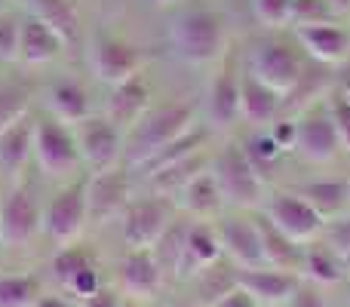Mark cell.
Returning <instances> with one entry per match:
<instances>
[{
  "label": "cell",
  "mask_w": 350,
  "mask_h": 307,
  "mask_svg": "<svg viewBox=\"0 0 350 307\" xmlns=\"http://www.w3.org/2000/svg\"><path fill=\"white\" fill-rule=\"evenodd\" d=\"M265 215L283 230L289 240H295L298 246H308V243L320 240L323 230H326V218L301 200L295 191H277L271 197H265Z\"/></svg>",
  "instance_id": "5"
},
{
  "label": "cell",
  "mask_w": 350,
  "mask_h": 307,
  "mask_svg": "<svg viewBox=\"0 0 350 307\" xmlns=\"http://www.w3.org/2000/svg\"><path fill=\"white\" fill-rule=\"evenodd\" d=\"M46 108L65 126H77L80 120L90 117V96L77 80H59L46 92Z\"/></svg>",
  "instance_id": "27"
},
{
  "label": "cell",
  "mask_w": 350,
  "mask_h": 307,
  "mask_svg": "<svg viewBox=\"0 0 350 307\" xmlns=\"http://www.w3.org/2000/svg\"><path fill=\"white\" fill-rule=\"evenodd\" d=\"M18 37H22V18L10 10H0V62H18Z\"/></svg>",
  "instance_id": "39"
},
{
  "label": "cell",
  "mask_w": 350,
  "mask_h": 307,
  "mask_svg": "<svg viewBox=\"0 0 350 307\" xmlns=\"http://www.w3.org/2000/svg\"><path fill=\"white\" fill-rule=\"evenodd\" d=\"M191 283H193V289H197L193 302L209 307V304H215L224 292H230L237 286V267L230 265L228 258H221V261H215V265L203 267L200 273H193Z\"/></svg>",
  "instance_id": "31"
},
{
  "label": "cell",
  "mask_w": 350,
  "mask_h": 307,
  "mask_svg": "<svg viewBox=\"0 0 350 307\" xmlns=\"http://www.w3.org/2000/svg\"><path fill=\"white\" fill-rule=\"evenodd\" d=\"M221 240H218L215 224L209 222H187V234H185V255H181V267H178V280H191L193 273H200L203 267L221 261Z\"/></svg>",
  "instance_id": "18"
},
{
  "label": "cell",
  "mask_w": 350,
  "mask_h": 307,
  "mask_svg": "<svg viewBox=\"0 0 350 307\" xmlns=\"http://www.w3.org/2000/svg\"><path fill=\"white\" fill-rule=\"evenodd\" d=\"M249 74L255 80H261L265 86H271L277 96H292L295 86L301 83L304 77V68H301V59L295 55V49H289L286 43H277V40H267V43H258L249 55Z\"/></svg>",
  "instance_id": "8"
},
{
  "label": "cell",
  "mask_w": 350,
  "mask_h": 307,
  "mask_svg": "<svg viewBox=\"0 0 350 307\" xmlns=\"http://www.w3.org/2000/svg\"><path fill=\"white\" fill-rule=\"evenodd\" d=\"M96 265V255H92V249L86 246V243H71V246H62L59 252L53 255V261H49V271H53V280L59 283V289L68 283L71 277H77L80 271H86V267Z\"/></svg>",
  "instance_id": "34"
},
{
  "label": "cell",
  "mask_w": 350,
  "mask_h": 307,
  "mask_svg": "<svg viewBox=\"0 0 350 307\" xmlns=\"http://www.w3.org/2000/svg\"><path fill=\"white\" fill-rule=\"evenodd\" d=\"M301 277L295 271H280V267H249V271H237V286L249 292L258 307H283L289 304L292 292L298 289Z\"/></svg>",
  "instance_id": "16"
},
{
  "label": "cell",
  "mask_w": 350,
  "mask_h": 307,
  "mask_svg": "<svg viewBox=\"0 0 350 307\" xmlns=\"http://www.w3.org/2000/svg\"><path fill=\"white\" fill-rule=\"evenodd\" d=\"M295 37L304 46V53L314 62H320V65H341L350 55V31L338 22L295 28Z\"/></svg>",
  "instance_id": "17"
},
{
  "label": "cell",
  "mask_w": 350,
  "mask_h": 307,
  "mask_svg": "<svg viewBox=\"0 0 350 307\" xmlns=\"http://www.w3.org/2000/svg\"><path fill=\"white\" fill-rule=\"evenodd\" d=\"M209 307H258V304H255V298L249 295L243 286H234V289L224 292V295L218 298L215 304H209Z\"/></svg>",
  "instance_id": "46"
},
{
  "label": "cell",
  "mask_w": 350,
  "mask_h": 307,
  "mask_svg": "<svg viewBox=\"0 0 350 307\" xmlns=\"http://www.w3.org/2000/svg\"><path fill=\"white\" fill-rule=\"evenodd\" d=\"M347 209H350V178H347Z\"/></svg>",
  "instance_id": "53"
},
{
  "label": "cell",
  "mask_w": 350,
  "mask_h": 307,
  "mask_svg": "<svg viewBox=\"0 0 350 307\" xmlns=\"http://www.w3.org/2000/svg\"><path fill=\"white\" fill-rule=\"evenodd\" d=\"M34 129L37 123L31 120V114H25L22 120L0 133V169L3 172L18 175L25 169V163L34 154Z\"/></svg>",
  "instance_id": "26"
},
{
  "label": "cell",
  "mask_w": 350,
  "mask_h": 307,
  "mask_svg": "<svg viewBox=\"0 0 350 307\" xmlns=\"http://www.w3.org/2000/svg\"><path fill=\"white\" fill-rule=\"evenodd\" d=\"M246 157H249V163H252L255 169H258L261 175L267 172V169H273L277 166V160L283 157V148L273 142V135L271 133H258V135H252V139L246 142Z\"/></svg>",
  "instance_id": "38"
},
{
  "label": "cell",
  "mask_w": 350,
  "mask_h": 307,
  "mask_svg": "<svg viewBox=\"0 0 350 307\" xmlns=\"http://www.w3.org/2000/svg\"><path fill=\"white\" fill-rule=\"evenodd\" d=\"M252 10L261 25H267V28H283V25H289L292 0H252Z\"/></svg>",
  "instance_id": "40"
},
{
  "label": "cell",
  "mask_w": 350,
  "mask_h": 307,
  "mask_svg": "<svg viewBox=\"0 0 350 307\" xmlns=\"http://www.w3.org/2000/svg\"><path fill=\"white\" fill-rule=\"evenodd\" d=\"M120 307H139V302H133V298H123Z\"/></svg>",
  "instance_id": "50"
},
{
  "label": "cell",
  "mask_w": 350,
  "mask_h": 307,
  "mask_svg": "<svg viewBox=\"0 0 350 307\" xmlns=\"http://www.w3.org/2000/svg\"><path fill=\"white\" fill-rule=\"evenodd\" d=\"M175 206L185 209L193 222H209L218 212L224 209V197L215 185V175L212 169H203L200 175H193L178 193H175Z\"/></svg>",
  "instance_id": "21"
},
{
  "label": "cell",
  "mask_w": 350,
  "mask_h": 307,
  "mask_svg": "<svg viewBox=\"0 0 350 307\" xmlns=\"http://www.w3.org/2000/svg\"><path fill=\"white\" fill-rule=\"evenodd\" d=\"M77 148L92 172L117 166L123 154V129H117L108 117H86L77 123Z\"/></svg>",
  "instance_id": "11"
},
{
  "label": "cell",
  "mask_w": 350,
  "mask_h": 307,
  "mask_svg": "<svg viewBox=\"0 0 350 307\" xmlns=\"http://www.w3.org/2000/svg\"><path fill=\"white\" fill-rule=\"evenodd\" d=\"M347 304H350V286H347Z\"/></svg>",
  "instance_id": "55"
},
{
  "label": "cell",
  "mask_w": 350,
  "mask_h": 307,
  "mask_svg": "<svg viewBox=\"0 0 350 307\" xmlns=\"http://www.w3.org/2000/svg\"><path fill=\"white\" fill-rule=\"evenodd\" d=\"M255 228H258V237H261V252H265V265L267 267H280V271H295L298 273V265H301V252L304 246H298L295 240L283 234L265 212L255 215Z\"/></svg>",
  "instance_id": "25"
},
{
  "label": "cell",
  "mask_w": 350,
  "mask_h": 307,
  "mask_svg": "<svg viewBox=\"0 0 350 307\" xmlns=\"http://www.w3.org/2000/svg\"><path fill=\"white\" fill-rule=\"evenodd\" d=\"M172 307H203V304H197V302H178V304H172Z\"/></svg>",
  "instance_id": "49"
},
{
  "label": "cell",
  "mask_w": 350,
  "mask_h": 307,
  "mask_svg": "<svg viewBox=\"0 0 350 307\" xmlns=\"http://www.w3.org/2000/svg\"><path fill=\"white\" fill-rule=\"evenodd\" d=\"M329 6H332V12L338 18H345V16H350V0H326Z\"/></svg>",
  "instance_id": "48"
},
{
  "label": "cell",
  "mask_w": 350,
  "mask_h": 307,
  "mask_svg": "<svg viewBox=\"0 0 350 307\" xmlns=\"http://www.w3.org/2000/svg\"><path fill=\"white\" fill-rule=\"evenodd\" d=\"M142 65H145V55L133 43L117 40V37H96V43H92V71L102 83H123V80L135 77Z\"/></svg>",
  "instance_id": "14"
},
{
  "label": "cell",
  "mask_w": 350,
  "mask_h": 307,
  "mask_svg": "<svg viewBox=\"0 0 350 307\" xmlns=\"http://www.w3.org/2000/svg\"><path fill=\"white\" fill-rule=\"evenodd\" d=\"M215 230H218V240H221L224 258H228L237 271H249V267L265 265L255 215H228L215 224Z\"/></svg>",
  "instance_id": "12"
},
{
  "label": "cell",
  "mask_w": 350,
  "mask_h": 307,
  "mask_svg": "<svg viewBox=\"0 0 350 307\" xmlns=\"http://www.w3.org/2000/svg\"><path fill=\"white\" fill-rule=\"evenodd\" d=\"M206 142H209V133H206L203 126H193V129H187L181 139H175L166 148H160V151L154 154L148 163H142L139 169L145 172V178H148V175H154V172H160V169L172 166V163H181V160H187V157L200 154L206 148Z\"/></svg>",
  "instance_id": "30"
},
{
  "label": "cell",
  "mask_w": 350,
  "mask_h": 307,
  "mask_svg": "<svg viewBox=\"0 0 350 307\" xmlns=\"http://www.w3.org/2000/svg\"><path fill=\"white\" fill-rule=\"evenodd\" d=\"M185 234H187V222L175 218L170 228L163 230V237L151 246L154 258H157L160 271H163V280H178L181 255H185Z\"/></svg>",
  "instance_id": "33"
},
{
  "label": "cell",
  "mask_w": 350,
  "mask_h": 307,
  "mask_svg": "<svg viewBox=\"0 0 350 307\" xmlns=\"http://www.w3.org/2000/svg\"><path fill=\"white\" fill-rule=\"evenodd\" d=\"M43 230V209L28 185H16L0 197V240L3 249H22Z\"/></svg>",
  "instance_id": "7"
},
{
  "label": "cell",
  "mask_w": 350,
  "mask_h": 307,
  "mask_svg": "<svg viewBox=\"0 0 350 307\" xmlns=\"http://www.w3.org/2000/svg\"><path fill=\"white\" fill-rule=\"evenodd\" d=\"M123 302V292L117 289V286H108L105 283L98 292H92L90 298H83V302H77V307H120Z\"/></svg>",
  "instance_id": "44"
},
{
  "label": "cell",
  "mask_w": 350,
  "mask_h": 307,
  "mask_svg": "<svg viewBox=\"0 0 350 307\" xmlns=\"http://www.w3.org/2000/svg\"><path fill=\"white\" fill-rule=\"evenodd\" d=\"M154 3H172V0H154Z\"/></svg>",
  "instance_id": "54"
},
{
  "label": "cell",
  "mask_w": 350,
  "mask_h": 307,
  "mask_svg": "<svg viewBox=\"0 0 350 307\" xmlns=\"http://www.w3.org/2000/svg\"><path fill=\"white\" fill-rule=\"evenodd\" d=\"M323 240H326L341 258L350 255V215L332 218V222L326 224V230H323Z\"/></svg>",
  "instance_id": "42"
},
{
  "label": "cell",
  "mask_w": 350,
  "mask_h": 307,
  "mask_svg": "<svg viewBox=\"0 0 350 307\" xmlns=\"http://www.w3.org/2000/svg\"><path fill=\"white\" fill-rule=\"evenodd\" d=\"M163 286H166L163 271H160L151 249H129L123 255L120 271H117V289L123 292V298L151 302V298L160 295Z\"/></svg>",
  "instance_id": "13"
},
{
  "label": "cell",
  "mask_w": 350,
  "mask_h": 307,
  "mask_svg": "<svg viewBox=\"0 0 350 307\" xmlns=\"http://www.w3.org/2000/svg\"><path fill=\"white\" fill-rule=\"evenodd\" d=\"M197 108L191 102H172V105H160L151 108L133 129H129V166L139 169L142 163H148L160 148H166L170 142L181 139L187 129H193Z\"/></svg>",
  "instance_id": "2"
},
{
  "label": "cell",
  "mask_w": 350,
  "mask_h": 307,
  "mask_svg": "<svg viewBox=\"0 0 350 307\" xmlns=\"http://www.w3.org/2000/svg\"><path fill=\"white\" fill-rule=\"evenodd\" d=\"M203 169H209V166H206V157H203V151H200V154L187 157V160L172 163V166H166V169H160V172L148 175V187H151L157 197H175V193H178L181 187L193 178V175L203 172Z\"/></svg>",
  "instance_id": "32"
},
{
  "label": "cell",
  "mask_w": 350,
  "mask_h": 307,
  "mask_svg": "<svg viewBox=\"0 0 350 307\" xmlns=\"http://www.w3.org/2000/svg\"><path fill=\"white\" fill-rule=\"evenodd\" d=\"M129 200V172L123 166H111L96 172L86 181V215L90 224H108L126 212Z\"/></svg>",
  "instance_id": "10"
},
{
  "label": "cell",
  "mask_w": 350,
  "mask_h": 307,
  "mask_svg": "<svg viewBox=\"0 0 350 307\" xmlns=\"http://www.w3.org/2000/svg\"><path fill=\"white\" fill-rule=\"evenodd\" d=\"M298 277L308 280V283H314V286H320V289H326V286L345 283L347 273H345V261H341V255L320 237V240H314V243L304 246L301 265H298Z\"/></svg>",
  "instance_id": "22"
},
{
  "label": "cell",
  "mask_w": 350,
  "mask_h": 307,
  "mask_svg": "<svg viewBox=\"0 0 350 307\" xmlns=\"http://www.w3.org/2000/svg\"><path fill=\"white\" fill-rule=\"evenodd\" d=\"M212 175L224 197V206L234 209H258L265 203V175L249 163L240 145H228L212 160Z\"/></svg>",
  "instance_id": "3"
},
{
  "label": "cell",
  "mask_w": 350,
  "mask_h": 307,
  "mask_svg": "<svg viewBox=\"0 0 350 307\" xmlns=\"http://www.w3.org/2000/svg\"><path fill=\"white\" fill-rule=\"evenodd\" d=\"M283 307H286V304H283Z\"/></svg>",
  "instance_id": "57"
},
{
  "label": "cell",
  "mask_w": 350,
  "mask_h": 307,
  "mask_svg": "<svg viewBox=\"0 0 350 307\" xmlns=\"http://www.w3.org/2000/svg\"><path fill=\"white\" fill-rule=\"evenodd\" d=\"M286 307H332V304H329V298L323 295L320 286L301 280V283H298V289L292 292V298H289V304H286Z\"/></svg>",
  "instance_id": "43"
},
{
  "label": "cell",
  "mask_w": 350,
  "mask_h": 307,
  "mask_svg": "<svg viewBox=\"0 0 350 307\" xmlns=\"http://www.w3.org/2000/svg\"><path fill=\"white\" fill-rule=\"evenodd\" d=\"M170 43L187 65H212L224 49V22L203 3L181 6L170 22Z\"/></svg>",
  "instance_id": "1"
},
{
  "label": "cell",
  "mask_w": 350,
  "mask_h": 307,
  "mask_svg": "<svg viewBox=\"0 0 350 307\" xmlns=\"http://www.w3.org/2000/svg\"><path fill=\"white\" fill-rule=\"evenodd\" d=\"M65 49V40L49 28L46 22L28 16L22 18V37H18V62L25 65H46Z\"/></svg>",
  "instance_id": "24"
},
{
  "label": "cell",
  "mask_w": 350,
  "mask_h": 307,
  "mask_svg": "<svg viewBox=\"0 0 350 307\" xmlns=\"http://www.w3.org/2000/svg\"><path fill=\"white\" fill-rule=\"evenodd\" d=\"M0 249H3V240H0Z\"/></svg>",
  "instance_id": "56"
},
{
  "label": "cell",
  "mask_w": 350,
  "mask_h": 307,
  "mask_svg": "<svg viewBox=\"0 0 350 307\" xmlns=\"http://www.w3.org/2000/svg\"><path fill=\"white\" fill-rule=\"evenodd\" d=\"M25 6L31 10V16L46 22L55 34L68 43L77 40V10H74L71 0H25Z\"/></svg>",
  "instance_id": "29"
},
{
  "label": "cell",
  "mask_w": 350,
  "mask_h": 307,
  "mask_svg": "<svg viewBox=\"0 0 350 307\" xmlns=\"http://www.w3.org/2000/svg\"><path fill=\"white\" fill-rule=\"evenodd\" d=\"M341 151L335 123L329 117V108H308L304 117L298 120V139H295V154H301L308 163H332Z\"/></svg>",
  "instance_id": "15"
},
{
  "label": "cell",
  "mask_w": 350,
  "mask_h": 307,
  "mask_svg": "<svg viewBox=\"0 0 350 307\" xmlns=\"http://www.w3.org/2000/svg\"><path fill=\"white\" fill-rule=\"evenodd\" d=\"M34 157H37V166H40L49 178H68V175H74L77 166L83 163L80 148H77V135L71 133V126L59 123L55 117L37 120Z\"/></svg>",
  "instance_id": "6"
},
{
  "label": "cell",
  "mask_w": 350,
  "mask_h": 307,
  "mask_svg": "<svg viewBox=\"0 0 350 307\" xmlns=\"http://www.w3.org/2000/svg\"><path fill=\"white\" fill-rule=\"evenodd\" d=\"M298 197L308 200L326 222H332L335 215L347 209V178H317L298 187Z\"/></svg>",
  "instance_id": "28"
},
{
  "label": "cell",
  "mask_w": 350,
  "mask_h": 307,
  "mask_svg": "<svg viewBox=\"0 0 350 307\" xmlns=\"http://www.w3.org/2000/svg\"><path fill=\"white\" fill-rule=\"evenodd\" d=\"M283 108V96L265 86L261 80H255L252 74H240V120L252 123V126H265L273 123Z\"/></svg>",
  "instance_id": "23"
},
{
  "label": "cell",
  "mask_w": 350,
  "mask_h": 307,
  "mask_svg": "<svg viewBox=\"0 0 350 307\" xmlns=\"http://www.w3.org/2000/svg\"><path fill=\"white\" fill-rule=\"evenodd\" d=\"M338 22V16L332 12V6L326 0H292L289 25L292 28H310V25H326Z\"/></svg>",
  "instance_id": "37"
},
{
  "label": "cell",
  "mask_w": 350,
  "mask_h": 307,
  "mask_svg": "<svg viewBox=\"0 0 350 307\" xmlns=\"http://www.w3.org/2000/svg\"><path fill=\"white\" fill-rule=\"evenodd\" d=\"M90 224L86 215V185H71L59 191L43 209V234L55 246H71L83 237V228Z\"/></svg>",
  "instance_id": "9"
},
{
  "label": "cell",
  "mask_w": 350,
  "mask_h": 307,
  "mask_svg": "<svg viewBox=\"0 0 350 307\" xmlns=\"http://www.w3.org/2000/svg\"><path fill=\"white\" fill-rule=\"evenodd\" d=\"M172 222H175V200L157 197V193L148 200H133L126 206V212L120 215V234L126 252L129 249H151Z\"/></svg>",
  "instance_id": "4"
},
{
  "label": "cell",
  "mask_w": 350,
  "mask_h": 307,
  "mask_svg": "<svg viewBox=\"0 0 350 307\" xmlns=\"http://www.w3.org/2000/svg\"><path fill=\"white\" fill-rule=\"evenodd\" d=\"M341 261H345V273L350 277V255H345V258H341Z\"/></svg>",
  "instance_id": "51"
},
{
  "label": "cell",
  "mask_w": 350,
  "mask_h": 307,
  "mask_svg": "<svg viewBox=\"0 0 350 307\" xmlns=\"http://www.w3.org/2000/svg\"><path fill=\"white\" fill-rule=\"evenodd\" d=\"M31 92L22 83H0V133L28 114Z\"/></svg>",
  "instance_id": "36"
},
{
  "label": "cell",
  "mask_w": 350,
  "mask_h": 307,
  "mask_svg": "<svg viewBox=\"0 0 350 307\" xmlns=\"http://www.w3.org/2000/svg\"><path fill=\"white\" fill-rule=\"evenodd\" d=\"M326 108H329V117H332V123H335V133H338L341 148L350 154V98L341 92V96H335Z\"/></svg>",
  "instance_id": "41"
},
{
  "label": "cell",
  "mask_w": 350,
  "mask_h": 307,
  "mask_svg": "<svg viewBox=\"0 0 350 307\" xmlns=\"http://www.w3.org/2000/svg\"><path fill=\"white\" fill-rule=\"evenodd\" d=\"M271 135L273 142H277L280 148H283V154L295 151V139H298V120H280L271 126Z\"/></svg>",
  "instance_id": "45"
},
{
  "label": "cell",
  "mask_w": 350,
  "mask_h": 307,
  "mask_svg": "<svg viewBox=\"0 0 350 307\" xmlns=\"http://www.w3.org/2000/svg\"><path fill=\"white\" fill-rule=\"evenodd\" d=\"M206 108H209V120L215 129H230L240 120V74L234 62H224V68L215 74L209 96H206Z\"/></svg>",
  "instance_id": "20"
},
{
  "label": "cell",
  "mask_w": 350,
  "mask_h": 307,
  "mask_svg": "<svg viewBox=\"0 0 350 307\" xmlns=\"http://www.w3.org/2000/svg\"><path fill=\"white\" fill-rule=\"evenodd\" d=\"M148 111H151V90H148V83L139 74L117 86H111L108 114L105 117H108L117 129H133Z\"/></svg>",
  "instance_id": "19"
},
{
  "label": "cell",
  "mask_w": 350,
  "mask_h": 307,
  "mask_svg": "<svg viewBox=\"0 0 350 307\" xmlns=\"http://www.w3.org/2000/svg\"><path fill=\"white\" fill-rule=\"evenodd\" d=\"M40 295L37 273H0V307H31Z\"/></svg>",
  "instance_id": "35"
},
{
  "label": "cell",
  "mask_w": 350,
  "mask_h": 307,
  "mask_svg": "<svg viewBox=\"0 0 350 307\" xmlns=\"http://www.w3.org/2000/svg\"><path fill=\"white\" fill-rule=\"evenodd\" d=\"M31 307H77V304H74L65 292H53V295H43V292H40V295H37V302Z\"/></svg>",
  "instance_id": "47"
},
{
  "label": "cell",
  "mask_w": 350,
  "mask_h": 307,
  "mask_svg": "<svg viewBox=\"0 0 350 307\" xmlns=\"http://www.w3.org/2000/svg\"><path fill=\"white\" fill-rule=\"evenodd\" d=\"M345 96L350 98V80H345Z\"/></svg>",
  "instance_id": "52"
}]
</instances>
